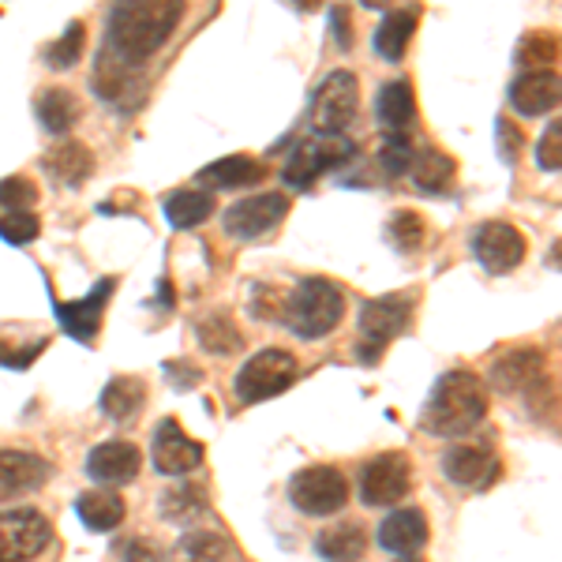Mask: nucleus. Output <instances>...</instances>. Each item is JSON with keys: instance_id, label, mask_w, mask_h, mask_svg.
<instances>
[{"instance_id": "1", "label": "nucleus", "mask_w": 562, "mask_h": 562, "mask_svg": "<svg viewBox=\"0 0 562 562\" xmlns=\"http://www.w3.org/2000/svg\"><path fill=\"white\" fill-rule=\"evenodd\" d=\"M180 20H184V4L180 0H166V4H154V0L116 4L105 23V53L121 60V65L139 68L143 60L154 57L169 42V34L177 31Z\"/></svg>"}, {"instance_id": "2", "label": "nucleus", "mask_w": 562, "mask_h": 562, "mask_svg": "<svg viewBox=\"0 0 562 562\" xmlns=\"http://www.w3.org/2000/svg\"><path fill=\"white\" fill-rule=\"evenodd\" d=\"M487 416V383L473 371H447L435 379L420 409V431L435 439L469 435Z\"/></svg>"}, {"instance_id": "3", "label": "nucleus", "mask_w": 562, "mask_h": 562, "mask_svg": "<svg viewBox=\"0 0 562 562\" xmlns=\"http://www.w3.org/2000/svg\"><path fill=\"white\" fill-rule=\"evenodd\" d=\"M346 315V293L326 278H304L293 285L285 307H281V323L304 341H319Z\"/></svg>"}, {"instance_id": "4", "label": "nucleus", "mask_w": 562, "mask_h": 562, "mask_svg": "<svg viewBox=\"0 0 562 562\" xmlns=\"http://www.w3.org/2000/svg\"><path fill=\"white\" fill-rule=\"evenodd\" d=\"M409 319H413V293L375 296V301L360 307V334H364V341L357 346L360 364H379L386 346L409 326Z\"/></svg>"}, {"instance_id": "5", "label": "nucleus", "mask_w": 562, "mask_h": 562, "mask_svg": "<svg viewBox=\"0 0 562 562\" xmlns=\"http://www.w3.org/2000/svg\"><path fill=\"white\" fill-rule=\"evenodd\" d=\"M352 154H357V143H349L346 135H315V139L296 143L289 161L281 166V180L296 192H307L323 173L346 166Z\"/></svg>"}, {"instance_id": "6", "label": "nucleus", "mask_w": 562, "mask_h": 562, "mask_svg": "<svg viewBox=\"0 0 562 562\" xmlns=\"http://www.w3.org/2000/svg\"><path fill=\"white\" fill-rule=\"evenodd\" d=\"M296 371H301V364H296L293 352L285 349H262L256 352V357L248 360L240 371H237V383H233V390H237V397L244 405H259V402H270V397H278L281 390H289L296 383Z\"/></svg>"}, {"instance_id": "7", "label": "nucleus", "mask_w": 562, "mask_h": 562, "mask_svg": "<svg viewBox=\"0 0 562 562\" xmlns=\"http://www.w3.org/2000/svg\"><path fill=\"white\" fill-rule=\"evenodd\" d=\"M289 503L307 518H330L341 514L349 503V484L341 469L334 465H307L289 480Z\"/></svg>"}, {"instance_id": "8", "label": "nucleus", "mask_w": 562, "mask_h": 562, "mask_svg": "<svg viewBox=\"0 0 562 562\" xmlns=\"http://www.w3.org/2000/svg\"><path fill=\"white\" fill-rule=\"evenodd\" d=\"M360 113V83L346 68L330 71L312 98V128L315 135H341Z\"/></svg>"}, {"instance_id": "9", "label": "nucleus", "mask_w": 562, "mask_h": 562, "mask_svg": "<svg viewBox=\"0 0 562 562\" xmlns=\"http://www.w3.org/2000/svg\"><path fill=\"white\" fill-rule=\"evenodd\" d=\"M53 525L34 506L0 514V562H38L53 548Z\"/></svg>"}, {"instance_id": "10", "label": "nucleus", "mask_w": 562, "mask_h": 562, "mask_svg": "<svg viewBox=\"0 0 562 562\" xmlns=\"http://www.w3.org/2000/svg\"><path fill=\"white\" fill-rule=\"evenodd\" d=\"M413 492V465L402 450L375 454L360 469V498L364 506H394Z\"/></svg>"}, {"instance_id": "11", "label": "nucleus", "mask_w": 562, "mask_h": 562, "mask_svg": "<svg viewBox=\"0 0 562 562\" xmlns=\"http://www.w3.org/2000/svg\"><path fill=\"white\" fill-rule=\"evenodd\" d=\"M289 214V195L281 192H259L248 195L240 203H233L229 211H222V229L237 240H256L262 233H270L281 225V217Z\"/></svg>"}, {"instance_id": "12", "label": "nucleus", "mask_w": 562, "mask_h": 562, "mask_svg": "<svg viewBox=\"0 0 562 562\" xmlns=\"http://www.w3.org/2000/svg\"><path fill=\"white\" fill-rule=\"evenodd\" d=\"M473 256L480 267L487 270V274H510V270H518L525 262V251H529V244L514 225L506 222H484L476 225L473 233Z\"/></svg>"}, {"instance_id": "13", "label": "nucleus", "mask_w": 562, "mask_h": 562, "mask_svg": "<svg viewBox=\"0 0 562 562\" xmlns=\"http://www.w3.org/2000/svg\"><path fill=\"white\" fill-rule=\"evenodd\" d=\"M150 458L161 476H188L192 469L203 465V442L184 435V428H180L173 416H166V420L154 428Z\"/></svg>"}, {"instance_id": "14", "label": "nucleus", "mask_w": 562, "mask_h": 562, "mask_svg": "<svg viewBox=\"0 0 562 562\" xmlns=\"http://www.w3.org/2000/svg\"><path fill=\"white\" fill-rule=\"evenodd\" d=\"M113 289H116V278H102L83 301H53V312H57V319L65 326L68 338H76L79 346H94Z\"/></svg>"}, {"instance_id": "15", "label": "nucleus", "mask_w": 562, "mask_h": 562, "mask_svg": "<svg viewBox=\"0 0 562 562\" xmlns=\"http://www.w3.org/2000/svg\"><path fill=\"white\" fill-rule=\"evenodd\" d=\"M49 480V461L34 450H0V503L23 498Z\"/></svg>"}, {"instance_id": "16", "label": "nucleus", "mask_w": 562, "mask_h": 562, "mask_svg": "<svg viewBox=\"0 0 562 562\" xmlns=\"http://www.w3.org/2000/svg\"><path fill=\"white\" fill-rule=\"evenodd\" d=\"M543 357L540 349L532 346H521V349H510L492 364V386L498 394H521V390H532L543 379Z\"/></svg>"}, {"instance_id": "17", "label": "nucleus", "mask_w": 562, "mask_h": 562, "mask_svg": "<svg viewBox=\"0 0 562 562\" xmlns=\"http://www.w3.org/2000/svg\"><path fill=\"white\" fill-rule=\"evenodd\" d=\"M139 447L124 439L102 442L87 454V476L98 480V484H128V480L139 476Z\"/></svg>"}, {"instance_id": "18", "label": "nucleus", "mask_w": 562, "mask_h": 562, "mask_svg": "<svg viewBox=\"0 0 562 562\" xmlns=\"http://www.w3.org/2000/svg\"><path fill=\"white\" fill-rule=\"evenodd\" d=\"M442 473H447L450 484L458 487H487L492 476L498 473L495 454L487 447H469V442H458L442 454Z\"/></svg>"}, {"instance_id": "19", "label": "nucleus", "mask_w": 562, "mask_h": 562, "mask_svg": "<svg viewBox=\"0 0 562 562\" xmlns=\"http://www.w3.org/2000/svg\"><path fill=\"white\" fill-rule=\"evenodd\" d=\"M428 537H431L428 518H424V510H416V506L394 510L379 525V548L394 551V555H416V551L428 543Z\"/></svg>"}, {"instance_id": "20", "label": "nucleus", "mask_w": 562, "mask_h": 562, "mask_svg": "<svg viewBox=\"0 0 562 562\" xmlns=\"http://www.w3.org/2000/svg\"><path fill=\"white\" fill-rule=\"evenodd\" d=\"M559 71H525L518 83L510 87V105L518 109L521 116H543L559 105Z\"/></svg>"}, {"instance_id": "21", "label": "nucleus", "mask_w": 562, "mask_h": 562, "mask_svg": "<svg viewBox=\"0 0 562 562\" xmlns=\"http://www.w3.org/2000/svg\"><path fill=\"white\" fill-rule=\"evenodd\" d=\"M42 169H45V177L57 180L60 188H83V180L94 173V154H90V147H83V143L68 139V143H60V147L45 150Z\"/></svg>"}, {"instance_id": "22", "label": "nucleus", "mask_w": 562, "mask_h": 562, "mask_svg": "<svg viewBox=\"0 0 562 562\" xmlns=\"http://www.w3.org/2000/svg\"><path fill=\"white\" fill-rule=\"evenodd\" d=\"M267 177L262 161L248 158V154H229V158L214 161V166H203L199 169V184H211L214 192H237V188H248V184H259Z\"/></svg>"}, {"instance_id": "23", "label": "nucleus", "mask_w": 562, "mask_h": 562, "mask_svg": "<svg viewBox=\"0 0 562 562\" xmlns=\"http://www.w3.org/2000/svg\"><path fill=\"white\" fill-rule=\"evenodd\" d=\"M375 121L383 124L386 135H405V128L416 121V98L405 79H390L375 94Z\"/></svg>"}, {"instance_id": "24", "label": "nucleus", "mask_w": 562, "mask_h": 562, "mask_svg": "<svg viewBox=\"0 0 562 562\" xmlns=\"http://www.w3.org/2000/svg\"><path fill=\"white\" fill-rule=\"evenodd\" d=\"M315 551L323 562H360L368 551V532L360 521H338L315 537Z\"/></svg>"}, {"instance_id": "25", "label": "nucleus", "mask_w": 562, "mask_h": 562, "mask_svg": "<svg viewBox=\"0 0 562 562\" xmlns=\"http://www.w3.org/2000/svg\"><path fill=\"white\" fill-rule=\"evenodd\" d=\"M206 510H211V495L203 484H173L158 498V514L169 525H192L206 518Z\"/></svg>"}, {"instance_id": "26", "label": "nucleus", "mask_w": 562, "mask_h": 562, "mask_svg": "<svg viewBox=\"0 0 562 562\" xmlns=\"http://www.w3.org/2000/svg\"><path fill=\"white\" fill-rule=\"evenodd\" d=\"M34 113H38V124L49 135H68L79 124V116H83V105H79V98L71 94V90L49 87V90H42V94H38Z\"/></svg>"}, {"instance_id": "27", "label": "nucleus", "mask_w": 562, "mask_h": 562, "mask_svg": "<svg viewBox=\"0 0 562 562\" xmlns=\"http://www.w3.org/2000/svg\"><path fill=\"white\" fill-rule=\"evenodd\" d=\"M416 34V8H397V12H386L383 23L375 26V38H371V45H375V53L383 60H402L405 49H409Z\"/></svg>"}, {"instance_id": "28", "label": "nucleus", "mask_w": 562, "mask_h": 562, "mask_svg": "<svg viewBox=\"0 0 562 562\" xmlns=\"http://www.w3.org/2000/svg\"><path fill=\"white\" fill-rule=\"evenodd\" d=\"M214 195L203 192V188H180V192L166 195L161 211H166V222L173 229H195V225H203L214 214Z\"/></svg>"}, {"instance_id": "29", "label": "nucleus", "mask_w": 562, "mask_h": 562, "mask_svg": "<svg viewBox=\"0 0 562 562\" xmlns=\"http://www.w3.org/2000/svg\"><path fill=\"white\" fill-rule=\"evenodd\" d=\"M76 514L90 532H113L124 521V498L116 492H83L76 498Z\"/></svg>"}, {"instance_id": "30", "label": "nucleus", "mask_w": 562, "mask_h": 562, "mask_svg": "<svg viewBox=\"0 0 562 562\" xmlns=\"http://www.w3.org/2000/svg\"><path fill=\"white\" fill-rule=\"evenodd\" d=\"M147 402V383L135 375H116L109 379L102 390V413L113 416V420H135Z\"/></svg>"}, {"instance_id": "31", "label": "nucleus", "mask_w": 562, "mask_h": 562, "mask_svg": "<svg viewBox=\"0 0 562 562\" xmlns=\"http://www.w3.org/2000/svg\"><path fill=\"white\" fill-rule=\"evenodd\" d=\"M229 559H233V543L222 532L211 529L184 532L173 543V555H169V562H229Z\"/></svg>"}, {"instance_id": "32", "label": "nucleus", "mask_w": 562, "mask_h": 562, "mask_svg": "<svg viewBox=\"0 0 562 562\" xmlns=\"http://www.w3.org/2000/svg\"><path fill=\"white\" fill-rule=\"evenodd\" d=\"M199 334V346H203L211 357H233L240 346H244V334L237 330V323L229 319V315H206V319H199L195 326Z\"/></svg>"}, {"instance_id": "33", "label": "nucleus", "mask_w": 562, "mask_h": 562, "mask_svg": "<svg viewBox=\"0 0 562 562\" xmlns=\"http://www.w3.org/2000/svg\"><path fill=\"white\" fill-rule=\"evenodd\" d=\"M559 57V38L551 31H529L514 53L521 71H548V65H555Z\"/></svg>"}, {"instance_id": "34", "label": "nucleus", "mask_w": 562, "mask_h": 562, "mask_svg": "<svg viewBox=\"0 0 562 562\" xmlns=\"http://www.w3.org/2000/svg\"><path fill=\"white\" fill-rule=\"evenodd\" d=\"M83 45H87V26L83 23H68V31L60 34L57 42L45 45V65L53 71H68L79 65V57H83Z\"/></svg>"}, {"instance_id": "35", "label": "nucleus", "mask_w": 562, "mask_h": 562, "mask_svg": "<svg viewBox=\"0 0 562 562\" xmlns=\"http://www.w3.org/2000/svg\"><path fill=\"white\" fill-rule=\"evenodd\" d=\"M424 233L428 229H424V217L416 211H397L386 225V240L394 244L402 256H413V251L424 248Z\"/></svg>"}, {"instance_id": "36", "label": "nucleus", "mask_w": 562, "mask_h": 562, "mask_svg": "<svg viewBox=\"0 0 562 562\" xmlns=\"http://www.w3.org/2000/svg\"><path fill=\"white\" fill-rule=\"evenodd\" d=\"M450 177H454V161L447 154L435 147L420 154V161H416V184H420V192H442V184H450Z\"/></svg>"}, {"instance_id": "37", "label": "nucleus", "mask_w": 562, "mask_h": 562, "mask_svg": "<svg viewBox=\"0 0 562 562\" xmlns=\"http://www.w3.org/2000/svg\"><path fill=\"white\" fill-rule=\"evenodd\" d=\"M375 158H379V169H383V177L394 180V177L409 173L416 154H413V143L405 139V135H386V139L379 143V154H375Z\"/></svg>"}, {"instance_id": "38", "label": "nucleus", "mask_w": 562, "mask_h": 562, "mask_svg": "<svg viewBox=\"0 0 562 562\" xmlns=\"http://www.w3.org/2000/svg\"><path fill=\"white\" fill-rule=\"evenodd\" d=\"M42 222L38 214L31 211H0V240L12 244V248H23V244H31L38 237Z\"/></svg>"}, {"instance_id": "39", "label": "nucleus", "mask_w": 562, "mask_h": 562, "mask_svg": "<svg viewBox=\"0 0 562 562\" xmlns=\"http://www.w3.org/2000/svg\"><path fill=\"white\" fill-rule=\"evenodd\" d=\"M38 203V184L26 177L0 180V211H31Z\"/></svg>"}, {"instance_id": "40", "label": "nucleus", "mask_w": 562, "mask_h": 562, "mask_svg": "<svg viewBox=\"0 0 562 562\" xmlns=\"http://www.w3.org/2000/svg\"><path fill=\"white\" fill-rule=\"evenodd\" d=\"M495 147H498V158H503L506 166H514V161L521 158V150H525L521 124H514L510 116H498V121H495Z\"/></svg>"}, {"instance_id": "41", "label": "nucleus", "mask_w": 562, "mask_h": 562, "mask_svg": "<svg viewBox=\"0 0 562 562\" xmlns=\"http://www.w3.org/2000/svg\"><path fill=\"white\" fill-rule=\"evenodd\" d=\"M537 166L543 169V173H559V166H562V128H559V121H551L548 132L540 135Z\"/></svg>"}, {"instance_id": "42", "label": "nucleus", "mask_w": 562, "mask_h": 562, "mask_svg": "<svg viewBox=\"0 0 562 562\" xmlns=\"http://www.w3.org/2000/svg\"><path fill=\"white\" fill-rule=\"evenodd\" d=\"M124 562H166V555H161L154 540L139 537V540H128V548H124Z\"/></svg>"}, {"instance_id": "43", "label": "nucleus", "mask_w": 562, "mask_h": 562, "mask_svg": "<svg viewBox=\"0 0 562 562\" xmlns=\"http://www.w3.org/2000/svg\"><path fill=\"white\" fill-rule=\"evenodd\" d=\"M330 31H334V45L341 53L352 49V34H349V8H334L330 12Z\"/></svg>"}, {"instance_id": "44", "label": "nucleus", "mask_w": 562, "mask_h": 562, "mask_svg": "<svg viewBox=\"0 0 562 562\" xmlns=\"http://www.w3.org/2000/svg\"><path fill=\"white\" fill-rule=\"evenodd\" d=\"M166 375L173 379V386H180V390L203 383V371H199V368H184L180 360H169V364H166Z\"/></svg>"}, {"instance_id": "45", "label": "nucleus", "mask_w": 562, "mask_h": 562, "mask_svg": "<svg viewBox=\"0 0 562 562\" xmlns=\"http://www.w3.org/2000/svg\"><path fill=\"white\" fill-rule=\"evenodd\" d=\"M397 562H420V559H416V555H402V559H397Z\"/></svg>"}]
</instances>
